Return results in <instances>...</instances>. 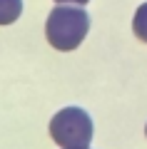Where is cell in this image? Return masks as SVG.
I'll return each instance as SVG.
<instances>
[{"label":"cell","mask_w":147,"mask_h":149,"mask_svg":"<svg viewBox=\"0 0 147 149\" xmlns=\"http://www.w3.org/2000/svg\"><path fill=\"white\" fill-rule=\"evenodd\" d=\"M23 15V0H0V25H13Z\"/></svg>","instance_id":"obj_3"},{"label":"cell","mask_w":147,"mask_h":149,"mask_svg":"<svg viewBox=\"0 0 147 149\" xmlns=\"http://www.w3.org/2000/svg\"><path fill=\"white\" fill-rule=\"evenodd\" d=\"M145 132H147V127H145Z\"/></svg>","instance_id":"obj_6"},{"label":"cell","mask_w":147,"mask_h":149,"mask_svg":"<svg viewBox=\"0 0 147 149\" xmlns=\"http://www.w3.org/2000/svg\"><path fill=\"white\" fill-rule=\"evenodd\" d=\"M90 30V15L82 5H58L47 15L45 37L60 52H70L85 40Z\"/></svg>","instance_id":"obj_1"},{"label":"cell","mask_w":147,"mask_h":149,"mask_svg":"<svg viewBox=\"0 0 147 149\" xmlns=\"http://www.w3.org/2000/svg\"><path fill=\"white\" fill-rule=\"evenodd\" d=\"M58 5H85L87 0H55Z\"/></svg>","instance_id":"obj_5"},{"label":"cell","mask_w":147,"mask_h":149,"mask_svg":"<svg viewBox=\"0 0 147 149\" xmlns=\"http://www.w3.org/2000/svg\"><path fill=\"white\" fill-rule=\"evenodd\" d=\"M50 134L60 149H90L92 119L80 107H65L50 122Z\"/></svg>","instance_id":"obj_2"},{"label":"cell","mask_w":147,"mask_h":149,"mask_svg":"<svg viewBox=\"0 0 147 149\" xmlns=\"http://www.w3.org/2000/svg\"><path fill=\"white\" fill-rule=\"evenodd\" d=\"M132 30L140 37L142 42H147V3H142L135 13V20H132Z\"/></svg>","instance_id":"obj_4"}]
</instances>
